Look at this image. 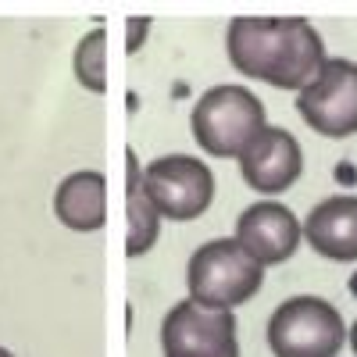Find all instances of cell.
Returning a JSON list of instances; mask_svg holds the SVG:
<instances>
[{"label": "cell", "instance_id": "cell-13", "mask_svg": "<svg viewBox=\"0 0 357 357\" xmlns=\"http://www.w3.org/2000/svg\"><path fill=\"white\" fill-rule=\"evenodd\" d=\"M72 68H75V82L82 89H89V93H104L107 89V33H104V22H97L75 43Z\"/></svg>", "mask_w": 357, "mask_h": 357}, {"label": "cell", "instance_id": "cell-7", "mask_svg": "<svg viewBox=\"0 0 357 357\" xmlns=\"http://www.w3.org/2000/svg\"><path fill=\"white\" fill-rule=\"evenodd\" d=\"M161 350L165 357H240L236 314L178 301L161 321Z\"/></svg>", "mask_w": 357, "mask_h": 357}, {"label": "cell", "instance_id": "cell-9", "mask_svg": "<svg viewBox=\"0 0 357 357\" xmlns=\"http://www.w3.org/2000/svg\"><path fill=\"white\" fill-rule=\"evenodd\" d=\"M304 172V151L301 139L289 129L268 126L240 158L243 183L257 193H286Z\"/></svg>", "mask_w": 357, "mask_h": 357}, {"label": "cell", "instance_id": "cell-5", "mask_svg": "<svg viewBox=\"0 0 357 357\" xmlns=\"http://www.w3.org/2000/svg\"><path fill=\"white\" fill-rule=\"evenodd\" d=\"M143 186L158 215L168 222H193L215 200V175L207 161L190 154H165L143 168Z\"/></svg>", "mask_w": 357, "mask_h": 357}, {"label": "cell", "instance_id": "cell-10", "mask_svg": "<svg viewBox=\"0 0 357 357\" xmlns=\"http://www.w3.org/2000/svg\"><path fill=\"white\" fill-rule=\"evenodd\" d=\"M304 240L314 254L350 264L357 261V197L336 193L311 207L304 218Z\"/></svg>", "mask_w": 357, "mask_h": 357}, {"label": "cell", "instance_id": "cell-1", "mask_svg": "<svg viewBox=\"0 0 357 357\" xmlns=\"http://www.w3.org/2000/svg\"><path fill=\"white\" fill-rule=\"evenodd\" d=\"M225 50L240 75L296 93L329 61L321 33L307 18H232Z\"/></svg>", "mask_w": 357, "mask_h": 357}, {"label": "cell", "instance_id": "cell-8", "mask_svg": "<svg viewBox=\"0 0 357 357\" xmlns=\"http://www.w3.org/2000/svg\"><path fill=\"white\" fill-rule=\"evenodd\" d=\"M236 243H240L261 268L282 264L296 254L304 240V225L279 200H257L236 218Z\"/></svg>", "mask_w": 357, "mask_h": 357}, {"label": "cell", "instance_id": "cell-2", "mask_svg": "<svg viewBox=\"0 0 357 357\" xmlns=\"http://www.w3.org/2000/svg\"><path fill=\"white\" fill-rule=\"evenodd\" d=\"M190 129L197 146L207 158H236L240 161L247 146L268 129L264 122V104L247 86H211L204 89L193 104Z\"/></svg>", "mask_w": 357, "mask_h": 357}, {"label": "cell", "instance_id": "cell-3", "mask_svg": "<svg viewBox=\"0 0 357 357\" xmlns=\"http://www.w3.org/2000/svg\"><path fill=\"white\" fill-rule=\"evenodd\" d=\"M264 286V268L236 240H207L190 254L186 289L204 311H236Z\"/></svg>", "mask_w": 357, "mask_h": 357}, {"label": "cell", "instance_id": "cell-11", "mask_svg": "<svg viewBox=\"0 0 357 357\" xmlns=\"http://www.w3.org/2000/svg\"><path fill=\"white\" fill-rule=\"evenodd\" d=\"M54 215L72 232H97L107 222V178L97 168H82L61 178L54 193Z\"/></svg>", "mask_w": 357, "mask_h": 357}, {"label": "cell", "instance_id": "cell-6", "mask_svg": "<svg viewBox=\"0 0 357 357\" xmlns=\"http://www.w3.org/2000/svg\"><path fill=\"white\" fill-rule=\"evenodd\" d=\"M296 111L318 136H329V139L354 136L357 132V61L329 57L318 79L296 93Z\"/></svg>", "mask_w": 357, "mask_h": 357}, {"label": "cell", "instance_id": "cell-12", "mask_svg": "<svg viewBox=\"0 0 357 357\" xmlns=\"http://www.w3.org/2000/svg\"><path fill=\"white\" fill-rule=\"evenodd\" d=\"M126 215H129V232H126V254L139 257L158 243L161 215L143 186V168L132 146H126Z\"/></svg>", "mask_w": 357, "mask_h": 357}, {"label": "cell", "instance_id": "cell-16", "mask_svg": "<svg viewBox=\"0 0 357 357\" xmlns=\"http://www.w3.org/2000/svg\"><path fill=\"white\" fill-rule=\"evenodd\" d=\"M0 357H15V354H11V350H4V347H0Z\"/></svg>", "mask_w": 357, "mask_h": 357}, {"label": "cell", "instance_id": "cell-4", "mask_svg": "<svg viewBox=\"0 0 357 357\" xmlns=\"http://www.w3.org/2000/svg\"><path fill=\"white\" fill-rule=\"evenodd\" d=\"M350 329L321 296H289L268 318V347L275 357H340Z\"/></svg>", "mask_w": 357, "mask_h": 357}, {"label": "cell", "instance_id": "cell-15", "mask_svg": "<svg viewBox=\"0 0 357 357\" xmlns=\"http://www.w3.org/2000/svg\"><path fill=\"white\" fill-rule=\"evenodd\" d=\"M347 343H350V350H354V354H357V321H354V325H350V336H347Z\"/></svg>", "mask_w": 357, "mask_h": 357}, {"label": "cell", "instance_id": "cell-14", "mask_svg": "<svg viewBox=\"0 0 357 357\" xmlns=\"http://www.w3.org/2000/svg\"><path fill=\"white\" fill-rule=\"evenodd\" d=\"M151 33V18H129L126 22V54H136Z\"/></svg>", "mask_w": 357, "mask_h": 357}]
</instances>
